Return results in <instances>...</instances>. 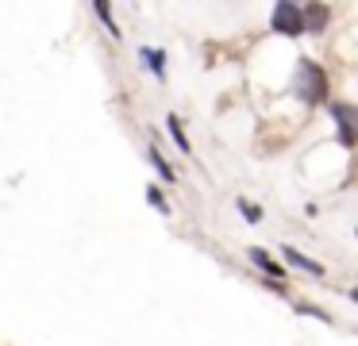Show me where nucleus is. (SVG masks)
Listing matches in <instances>:
<instances>
[{
  "instance_id": "obj_11",
  "label": "nucleus",
  "mask_w": 358,
  "mask_h": 346,
  "mask_svg": "<svg viewBox=\"0 0 358 346\" xmlns=\"http://www.w3.org/2000/svg\"><path fill=\"white\" fill-rule=\"evenodd\" d=\"M239 212L247 215V223H258V219H262V208L250 204V200H243V196H239Z\"/></svg>"
},
{
  "instance_id": "obj_6",
  "label": "nucleus",
  "mask_w": 358,
  "mask_h": 346,
  "mask_svg": "<svg viewBox=\"0 0 358 346\" xmlns=\"http://www.w3.org/2000/svg\"><path fill=\"white\" fill-rule=\"evenodd\" d=\"M139 62H147V69L158 77V81H166V50H158V46H139Z\"/></svg>"
},
{
  "instance_id": "obj_5",
  "label": "nucleus",
  "mask_w": 358,
  "mask_h": 346,
  "mask_svg": "<svg viewBox=\"0 0 358 346\" xmlns=\"http://www.w3.org/2000/svg\"><path fill=\"white\" fill-rule=\"evenodd\" d=\"M250 261H255V266L262 269L266 277H270V281H273V289H285V269H281L278 261H273L270 254L262 250V246H250Z\"/></svg>"
},
{
  "instance_id": "obj_4",
  "label": "nucleus",
  "mask_w": 358,
  "mask_h": 346,
  "mask_svg": "<svg viewBox=\"0 0 358 346\" xmlns=\"http://www.w3.org/2000/svg\"><path fill=\"white\" fill-rule=\"evenodd\" d=\"M327 20H331V12H327L324 0H304L301 4V23H304V35H320V31L327 27Z\"/></svg>"
},
{
  "instance_id": "obj_8",
  "label": "nucleus",
  "mask_w": 358,
  "mask_h": 346,
  "mask_svg": "<svg viewBox=\"0 0 358 346\" xmlns=\"http://www.w3.org/2000/svg\"><path fill=\"white\" fill-rule=\"evenodd\" d=\"M93 12H96V20L104 23V31H108L112 38L124 35V31H120V23H116V15H112V0H93Z\"/></svg>"
},
{
  "instance_id": "obj_7",
  "label": "nucleus",
  "mask_w": 358,
  "mask_h": 346,
  "mask_svg": "<svg viewBox=\"0 0 358 346\" xmlns=\"http://www.w3.org/2000/svg\"><path fill=\"white\" fill-rule=\"evenodd\" d=\"M281 254H285V261H289V266L304 269V273H312V277H320V273H324V266H320V261H312V258H304V254L296 250V246H281Z\"/></svg>"
},
{
  "instance_id": "obj_14",
  "label": "nucleus",
  "mask_w": 358,
  "mask_h": 346,
  "mask_svg": "<svg viewBox=\"0 0 358 346\" xmlns=\"http://www.w3.org/2000/svg\"><path fill=\"white\" fill-rule=\"evenodd\" d=\"M289 4H304V0H289Z\"/></svg>"
},
{
  "instance_id": "obj_10",
  "label": "nucleus",
  "mask_w": 358,
  "mask_h": 346,
  "mask_svg": "<svg viewBox=\"0 0 358 346\" xmlns=\"http://www.w3.org/2000/svg\"><path fill=\"white\" fill-rule=\"evenodd\" d=\"M147 161H150V166L158 169V177H162L166 185H178V173H173V166H170V161H166V158H162V154H158V150H147Z\"/></svg>"
},
{
  "instance_id": "obj_12",
  "label": "nucleus",
  "mask_w": 358,
  "mask_h": 346,
  "mask_svg": "<svg viewBox=\"0 0 358 346\" xmlns=\"http://www.w3.org/2000/svg\"><path fill=\"white\" fill-rule=\"evenodd\" d=\"M293 312H296V315H316V319H324V323H331V315H327V312H320V308H312V304H296V308H293Z\"/></svg>"
},
{
  "instance_id": "obj_3",
  "label": "nucleus",
  "mask_w": 358,
  "mask_h": 346,
  "mask_svg": "<svg viewBox=\"0 0 358 346\" xmlns=\"http://www.w3.org/2000/svg\"><path fill=\"white\" fill-rule=\"evenodd\" d=\"M331 104V115H335V123H339V143L347 146H355V120H358V112H355V104H347V100H327Z\"/></svg>"
},
{
  "instance_id": "obj_13",
  "label": "nucleus",
  "mask_w": 358,
  "mask_h": 346,
  "mask_svg": "<svg viewBox=\"0 0 358 346\" xmlns=\"http://www.w3.org/2000/svg\"><path fill=\"white\" fill-rule=\"evenodd\" d=\"M147 200L158 208V212H166V200H162V192H158V189H147Z\"/></svg>"
},
{
  "instance_id": "obj_1",
  "label": "nucleus",
  "mask_w": 358,
  "mask_h": 346,
  "mask_svg": "<svg viewBox=\"0 0 358 346\" xmlns=\"http://www.w3.org/2000/svg\"><path fill=\"white\" fill-rule=\"evenodd\" d=\"M293 96H301L304 104H327V92H331V85H327V73H324V66L320 62H312V58H301L296 62V69H293Z\"/></svg>"
},
{
  "instance_id": "obj_2",
  "label": "nucleus",
  "mask_w": 358,
  "mask_h": 346,
  "mask_svg": "<svg viewBox=\"0 0 358 346\" xmlns=\"http://www.w3.org/2000/svg\"><path fill=\"white\" fill-rule=\"evenodd\" d=\"M270 31L285 38H296L304 35V23H301V4H289V0H278L273 4V15H270Z\"/></svg>"
},
{
  "instance_id": "obj_9",
  "label": "nucleus",
  "mask_w": 358,
  "mask_h": 346,
  "mask_svg": "<svg viewBox=\"0 0 358 346\" xmlns=\"http://www.w3.org/2000/svg\"><path fill=\"white\" fill-rule=\"evenodd\" d=\"M166 131H170V138L178 143V150L181 154H193V146H189V135H185V127H181V115H166Z\"/></svg>"
}]
</instances>
